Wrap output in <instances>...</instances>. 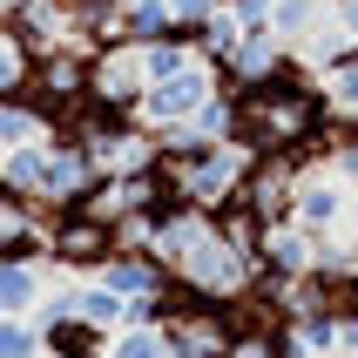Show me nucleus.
I'll list each match as a JSON object with an SVG mask.
<instances>
[{
  "mask_svg": "<svg viewBox=\"0 0 358 358\" xmlns=\"http://www.w3.org/2000/svg\"><path fill=\"white\" fill-rule=\"evenodd\" d=\"M122 7H129V0H122Z\"/></svg>",
  "mask_w": 358,
  "mask_h": 358,
  "instance_id": "28",
  "label": "nucleus"
},
{
  "mask_svg": "<svg viewBox=\"0 0 358 358\" xmlns=\"http://www.w3.org/2000/svg\"><path fill=\"white\" fill-rule=\"evenodd\" d=\"M41 324L34 318H14V311H0V358H41Z\"/></svg>",
  "mask_w": 358,
  "mask_h": 358,
  "instance_id": "20",
  "label": "nucleus"
},
{
  "mask_svg": "<svg viewBox=\"0 0 358 358\" xmlns=\"http://www.w3.org/2000/svg\"><path fill=\"white\" fill-rule=\"evenodd\" d=\"M95 189H101L95 156H88L75 136H68V142H48V176H41V196L34 203H48V210H88Z\"/></svg>",
  "mask_w": 358,
  "mask_h": 358,
  "instance_id": "4",
  "label": "nucleus"
},
{
  "mask_svg": "<svg viewBox=\"0 0 358 358\" xmlns=\"http://www.w3.org/2000/svg\"><path fill=\"white\" fill-rule=\"evenodd\" d=\"M338 27H345V34L358 41V0H338Z\"/></svg>",
  "mask_w": 358,
  "mask_h": 358,
  "instance_id": "23",
  "label": "nucleus"
},
{
  "mask_svg": "<svg viewBox=\"0 0 358 358\" xmlns=\"http://www.w3.org/2000/svg\"><path fill=\"white\" fill-rule=\"evenodd\" d=\"M41 358H61V352H41Z\"/></svg>",
  "mask_w": 358,
  "mask_h": 358,
  "instance_id": "27",
  "label": "nucleus"
},
{
  "mask_svg": "<svg viewBox=\"0 0 358 358\" xmlns=\"http://www.w3.org/2000/svg\"><path fill=\"white\" fill-rule=\"evenodd\" d=\"M41 176H48V142H27V149H7L0 156V182H7V196H41Z\"/></svg>",
  "mask_w": 358,
  "mask_h": 358,
  "instance_id": "13",
  "label": "nucleus"
},
{
  "mask_svg": "<svg viewBox=\"0 0 358 358\" xmlns=\"http://www.w3.org/2000/svg\"><path fill=\"white\" fill-rule=\"evenodd\" d=\"M41 304V264H20V257H0V311L27 318Z\"/></svg>",
  "mask_w": 358,
  "mask_h": 358,
  "instance_id": "15",
  "label": "nucleus"
},
{
  "mask_svg": "<svg viewBox=\"0 0 358 358\" xmlns=\"http://www.w3.org/2000/svg\"><path fill=\"white\" fill-rule=\"evenodd\" d=\"M61 230H48V257L55 264H88V271H101V264H108V250H115V230H108V223L101 217H88V210H61Z\"/></svg>",
  "mask_w": 358,
  "mask_h": 358,
  "instance_id": "7",
  "label": "nucleus"
},
{
  "mask_svg": "<svg viewBox=\"0 0 358 358\" xmlns=\"http://www.w3.org/2000/svg\"><path fill=\"white\" fill-rule=\"evenodd\" d=\"M217 7H223V0H169V14H176L182 27H196V20H203V14H217Z\"/></svg>",
  "mask_w": 358,
  "mask_h": 358,
  "instance_id": "22",
  "label": "nucleus"
},
{
  "mask_svg": "<svg viewBox=\"0 0 358 358\" xmlns=\"http://www.w3.org/2000/svg\"><path fill=\"white\" fill-rule=\"evenodd\" d=\"M95 284H108L115 298H169V291H176V271H169L156 250H142V243H115L108 264L95 271Z\"/></svg>",
  "mask_w": 358,
  "mask_h": 358,
  "instance_id": "5",
  "label": "nucleus"
},
{
  "mask_svg": "<svg viewBox=\"0 0 358 358\" xmlns=\"http://www.w3.org/2000/svg\"><path fill=\"white\" fill-rule=\"evenodd\" d=\"M250 169H257V149L250 142H210V149H196V156L169 162L162 176H169V189H176V203H189V210H230V203L243 196V182H250Z\"/></svg>",
  "mask_w": 358,
  "mask_h": 358,
  "instance_id": "2",
  "label": "nucleus"
},
{
  "mask_svg": "<svg viewBox=\"0 0 358 358\" xmlns=\"http://www.w3.org/2000/svg\"><path fill=\"white\" fill-rule=\"evenodd\" d=\"M311 257H318V237H304L298 223H271V230H257V278H264V284L304 278Z\"/></svg>",
  "mask_w": 358,
  "mask_h": 358,
  "instance_id": "8",
  "label": "nucleus"
},
{
  "mask_svg": "<svg viewBox=\"0 0 358 358\" xmlns=\"http://www.w3.org/2000/svg\"><path fill=\"white\" fill-rule=\"evenodd\" d=\"M352 298H358V271H352Z\"/></svg>",
  "mask_w": 358,
  "mask_h": 358,
  "instance_id": "24",
  "label": "nucleus"
},
{
  "mask_svg": "<svg viewBox=\"0 0 358 358\" xmlns=\"http://www.w3.org/2000/svg\"><path fill=\"white\" fill-rule=\"evenodd\" d=\"M223 7L243 20V34H250V27H271V0H223Z\"/></svg>",
  "mask_w": 358,
  "mask_h": 358,
  "instance_id": "21",
  "label": "nucleus"
},
{
  "mask_svg": "<svg viewBox=\"0 0 358 358\" xmlns=\"http://www.w3.org/2000/svg\"><path fill=\"white\" fill-rule=\"evenodd\" d=\"M318 0H271V34L284 41V48H298L304 34H311V27H318Z\"/></svg>",
  "mask_w": 358,
  "mask_h": 358,
  "instance_id": "16",
  "label": "nucleus"
},
{
  "mask_svg": "<svg viewBox=\"0 0 358 358\" xmlns=\"http://www.w3.org/2000/svg\"><path fill=\"white\" fill-rule=\"evenodd\" d=\"M230 75H223V88L230 95H250V88H264V81H278L284 68H291V55H284V41L271 34V27H250V34L230 48V61H223Z\"/></svg>",
  "mask_w": 358,
  "mask_h": 358,
  "instance_id": "6",
  "label": "nucleus"
},
{
  "mask_svg": "<svg viewBox=\"0 0 358 358\" xmlns=\"http://www.w3.org/2000/svg\"><path fill=\"white\" fill-rule=\"evenodd\" d=\"M324 101H331L338 115H358V48L324 68Z\"/></svg>",
  "mask_w": 358,
  "mask_h": 358,
  "instance_id": "18",
  "label": "nucleus"
},
{
  "mask_svg": "<svg viewBox=\"0 0 358 358\" xmlns=\"http://www.w3.org/2000/svg\"><path fill=\"white\" fill-rule=\"evenodd\" d=\"M27 88H34V55H27V48L7 34V41H0V101L27 95Z\"/></svg>",
  "mask_w": 358,
  "mask_h": 358,
  "instance_id": "17",
  "label": "nucleus"
},
{
  "mask_svg": "<svg viewBox=\"0 0 358 358\" xmlns=\"http://www.w3.org/2000/svg\"><path fill=\"white\" fill-rule=\"evenodd\" d=\"M210 95H217V75L196 61V68H182V75H169V81H149L142 101H136V122L142 129H176V122H189Z\"/></svg>",
  "mask_w": 358,
  "mask_h": 358,
  "instance_id": "3",
  "label": "nucleus"
},
{
  "mask_svg": "<svg viewBox=\"0 0 358 358\" xmlns=\"http://www.w3.org/2000/svg\"><path fill=\"white\" fill-rule=\"evenodd\" d=\"M48 108H41L34 95H14V101H0V156L7 149H27V142H48Z\"/></svg>",
  "mask_w": 358,
  "mask_h": 358,
  "instance_id": "11",
  "label": "nucleus"
},
{
  "mask_svg": "<svg viewBox=\"0 0 358 358\" xmlns=\"http://www.w3.org/2000/svg\"><path fill=\"white\" fill-rule=\"evenodd\" d=\"M189 41H196V55L210 61V68H223V61H230V48L243 41V20L230 14V7H217V14H203L196 27H189Z\"/></svg>",
  "mask_w": 358,
  "mask_h": 358,
  "instance_id": "14",
  "label": "nucleus"
},
{
  "mask_svg": "<svg viewBox=\"0 0 358 358\" xmlns=\"http://www.w3.org/2000/svg\"><path fill=\"white\" fill-rule=\"evenodd\" d=\"M243 101V129L237 136L257 149V156H291V149H304V142H318L324 129H331V101H324V81L298 75V68H284L278 81H264V88H250Z\"/></svg>",
  "mask_w": 358,
  "mask_h": 358,
  "instance_id": "1",
  "label": "nucleus"
},
{
  "mask_svg": "<svg viewBox=\"0 0 358 358\" xmlns=\"http://www.w3.org/2000/svg\"><path fill=\"white\" fill-rule=\"evenodd\" d=\"M75 318L95 324L101 338H115V331H129V298H115L108 284H75Z\"/></svg>",
  "mask_w": 358,
  "mask_h": 358,
  "instance_id": "12",
  "label": "nucleus"
},
{
  "mask_svg": "<svg viewBox=\"0 0 358 358\" xmlns=\"http://www.w3.org/2000/svg\"><path fill=\"white\" fill-rule=\"evenodd\" d=\"M0 20H7V0H0Z\"/></svg>",
  "mask_w": 358,
  "mask_h": 358,
  "instance_id": "26",
  "label": "nucleus"
},
{
  "mask_svg": "<svg viewBox=\"0 0 358 358\" xmlns=\"http://www.w3.org/2000/svg\"><path fill=\"white\" fill-rule=\"evenodd\" d=\"M176 34H189V27L169 14V0H129L115 27V41H129V48H156V41H176Z\"/></svg>",
  "mask_w": 358,
  "mask_h": 358,
  "instance_id": "10",
  "label": "nucleus"
},
{
  "mask_svg": "<svg viewBox=\"0 0 358 358\" xmlns=\"http://www.w3.org/2000/svg\"><path fill=\"white\" fill-rule=\"evenodd\" d=\"M101 358H169V338H162V324H149V331H115V338H101Z\"/></svg>",
  "mask_w": 358,
  "mask_h": 358,
  "instance_id": "19",
  "label": "nucleus"
},
{
  "mask_svg": "<svg viewBox=\"0 0 358 358\" xmlns=\"http://www.w3.org/2000/svg\"><path fill=\"white\" fill-rule=\"evenodd\" d=\"M14 7H20V0H7V14H14Z\"/></svg>",
  "mask_w": 358,
  "mask_h": 358,
  "instance_id": "25",
  "label": "nucleus"
},
{
  "mask_svg": "<svg viewBox=\"0 0 358 358\" xmlns=\"http://www.w3.org/2000/svg\"><path fill=\"white\" fill-rule=\"evenodd\" d=\"M291 223H298L304 237H331L345 223V189L338 182H298L291 189Z\"/></svg>",
  "mask_w": 358,
  "mask_h": 358,
  "instance_id": "9",
  "label": "nucleus"
}]
</instances>
